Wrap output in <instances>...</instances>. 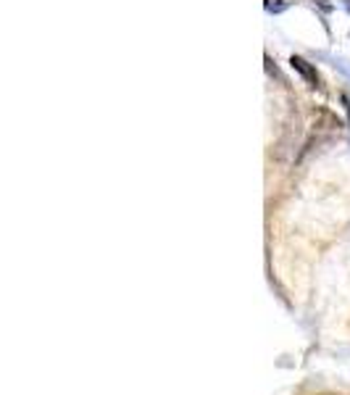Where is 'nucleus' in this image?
<instances>
[{
  "label": "nucleus",
  "mask_w": 350,
  "mask_h": 395,
  "mask_svg": "<svg viewBox=\"0 0 350 395\" xmlns=\"http://www.w3.org/2000/svg\"><path fill=\"white\" fill-rule=\"evenodd\" d=\"M329 61H332V66L337 71H342L345 77H350V61H345V58H334V55H327Z\"/></svg>",
  "instance_id": "obj_3"
},
{
  "label": "nucleus",
  "mask_w": 350,
  "mask_h": 395,
  "mask_svg": "<svg viewBox=\"0 0 350 395\" xmlns=\"http://www.w3.org/2000/svg\"><path fill=\"white\" fill-rule=\"evenodd\" d=\"M264 5H266L268 14H282V11L287 8V5H290V3H287V0H266Z\"/></svg>",
  "instance_id": "obj_2"
},
{
  "label": "nucleus",
  "mask_w": 350,
  "mask_h": 395,
  "mask_svg": "<svg viewBox=\"0 0 350 395\" xmlns=\"http://www.w3.org/2000/svg\"><path fill=\"white\" fill-rule=\"evenodd\" d=\"M290 66H292V69L298 71V74H300V77H303V79H305V82H308V85H314V87L321 85V79H318L316 66H311V64H308L305 58H300V55H292V58H290Z\"/></svg>",
  "instance_id": "obj_1"
},
{
  "label": "nucleus",
  "mask_w": 350,
  "mask_h": 395,
  "mask_svg": "<svg viewBox=\"0 0 350 395\" xmlns=\"http://www.w3.org/2000/svg\"><path fill=\"white\" fill-rule=\"evenodd\" d=\"M342 103H345V108H348V116H350V98H348V95H342Z\"/></svg>",
  "instance_id": "obj_4"
},
{
  "label": "nucleus",
  "mask_w": 350,
  "mask_h": 395,
  "mask_svg": "<svg viewBox=\"0 0 350 395\" xmlns=\"http://www.w3.org/2000/svg\"><path fill=\"white\" fill-rule=\"evenodd\" d=\"M340 3H342V8H345V11L350 14V0H340Z\"/></svg>",
  "instance_id": "obj_5"
}]
</instances>
